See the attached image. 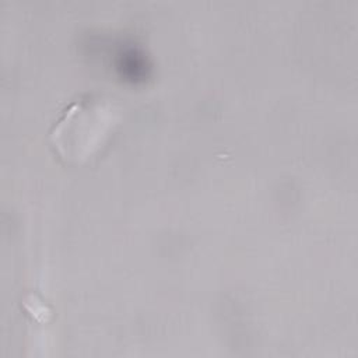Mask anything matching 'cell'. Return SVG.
<instances>
[{
    "instance_id": "cell-1",
    "label": "cell",
    "mask_w": 358,
    "mask_h": 358,
    "mask_svg": "<svg viewBox=\"0 0 358 358\" xmlns=\"http://www.w3.org/2000/svg\"><path fill=\"white\" fill-rule=\"evenodd\" d=\"M117 119L119 112L109 99L87 95L64 110L50 131V141L64 161L81 164L99 151Z\"/></svg>"
}]
</instances>
